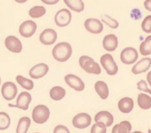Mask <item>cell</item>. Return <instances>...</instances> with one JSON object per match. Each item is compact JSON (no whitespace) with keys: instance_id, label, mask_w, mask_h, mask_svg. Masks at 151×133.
Returning <instances> with one entry per match:
<instances>
[{"instance_id":"obj_1","label":"cell","mask_w":151,"mask_h":133,"mask_svg":"<svg viewBox=\"0 0 151 133\" xmlns=\"http://www.w3.org/2000/svg\"><path fill=\"white\" fill-rule=\"evenodd\" d=\"M73 55V48L69 42L62 41L54 46L52 49V56L58 62L64 63L70 59Z\"/></svg>"},{"instance_id":"obj_2","label":"cell","mask_w":151,"mask_h":133,"mask_svg":"<svg viewBox=\"0 0 151 133\" xmlns=\"http://www.w3.org/2000/svg\"><path fill=\"white\" fill-rule=\"evenodd\" d=\"M79 64L81 68L88 74L99 75L102 72L100 64L96 63L91 56H88L86 55L81 56L79 58Z\"/></svg>"},{"instance_id":"obj_3","label":"cell","mask_w":151,"mask_h":133,"mask_svg":"<svg viewBox=\"0 0 151 133\" xmlns=\"http://www.w3.org/2000/svg\"><path fill=\"white\" fill-rule=\"evenodd\" d=\"M100 64L109 76H115L119 72V66L114 57L110 53L104 54L100 58Z\"/></svg>"},{"instance_id":"obj_4","label":"cell","mask_w":151,"mask_h":133,"mask_svg":"<svg viewBox=\"0 0 151 133\" xmlns=\"http://www.w3.org/2000/svg\"><path fill=\"white\" fill-rule=\"evenodd\" d=\"M50 109L45 105H37L32 112V119L35 124H45L50 118Z\"/></svg>"},{"instance_id":"obj_5","label":"cell","mask_w":151,"mask_h":133,"mask_svg":"<svg viewBox=\"0 0 151 133\" xmlns=\"http://www.w3.org/2000/svg\"><path fill=\"white\" fill-rule=\"evenodd\" d=\"M139 53L134 47H127L120 52V61L127 65L134 64L137 62Z\"/></svg>"},{"instance_id":"obj_6","label":"cell","mask_w":151,"mask_h":133,"mask_svg":"<svg viewBox=\"0 0 151 133\" xmlns=\"http://www.w3.org/2000/svg\"><path fill=\"white\" fill-rule=\"evenodd\" d=\"M72 12L69 9L64 8V9H60L59 11H57V13L55 14L54 17V21L55 24L59 26V27H65L67 26L71 21H72Z\"/></svg>"},{"instance_id":"obj_7","label":"cell","mask_w":151,"mask_h":133,"mask_svg":"<svg viewBox=\"0 0 151 133\" xmlns=\"http://www.w3.org/2000/svg\"><path fill=\"white\" fill-rule=\"evenodd\" d=\"M85 29L93 34H99L104 31V23L96 18H88L84 22Z\"/></svg>"},{"instance_id":"obj_8","label":"cell","mask_w":151,"mask_h":133,"mask_svg":"<svg viewBox=\"0 0 151 133\" xmlns=\"http://www.w3.org/2000/svg\"><path fill=\"white\" fill-rule=\"evenodd\" d=\"M36 30H37V24L33 20L23 21L19 27V33L24 38L32 37L36 32Z\"/></svg>"},{"instance_id":"obj_9","label":"cell","mask_w":151,"mask_h":133,"mask_svg":"<svg viewBox=\"0 0 151 133\" xmlns=\"http://www.w3.org/2000/svg\"><path fill=\"white\" fill-rule=\"evenodd\" d=\"M32 96L28 92H22L17 97V102L15 105L9 103L8 106L11 108H17L21 110H27L29 108V104L31 103Z\"/></svg>"},{"instance_id":"obj_10","label":"cell","mask_w":151,"mask_h":133,"mask_svg":"<svg viewBox=\"0 0 151 133\" xmlns=\"http://www.w3.org/2000/svg\"><path fill=\"white\" fill-rule=\"evenodd\" d=\"M17 93H18V88L13 82L7 81L2 85L1 94H2V96L4 100L12 101V100L15 99Z\"/></svg>"},{"instance_id":"obj_11","label":"cell","mask_w":151,"mask_h":133,"mask_svg":"<svg viewBox=\"0 0 151 133\" xmlns=\"http://www.w3.org/2000/svg\"><path fill=\"white\" fill-rule=\"evenodd\" d=\"M91 117L88 113H79L73 118V127L83 130L88 128L91 124Z\"/></svg>"},{"instance_id":"obj_12","label":"cell","mask_w":151,"mask_h":133,"mask_svg":"<svg viewBox=\"0 0 151 133\" xmlns=\"http://www.w3.org/2000/svg\"><path fill=\"white\" fill-rule=\"evenodd\" d=\"M65 81L66 85H68L71 88L77 92H82L85 89L84 81L74 74H67L65 76Z\"/></svg>"},{"instance_id":"obj_13","label":"cell","mask_w":151,"mask_h":133,"mask_svg":"<svg viewBox=\"0 0 151 133\" xmlns=\"http://www.w3.org/2000/svg\"><path fill=\"white\" fill-rule=\"evenodd\" d=\"M58 39V33L52 28L44 29L39 35V40L43 45H52Z\"/></svg>"},{"instance_id":"obj_14","label":"cell","mask_w":151,"mask_h":133,"mask_svg":"<svg viewBox=\"0 0 151 133\" xmlns=\"http://www.w3.org/2000/svg\"><path fill=\"white\" fill-rule=\"evenodd\" d=\"M5 48L12 53H20L22 51V43L19 38L14 35H9L4 40Z\"/></svg>"},{"instance_id":"obj_15","label":"cell","mask_w":151,"mask_h":133,"mask_svg":"<svg viewBox=\"0 0 151 133\" xmlns=\"http://www.w3.org/2000/svg\"><path fill=\"white\" fill-rule=\"evenodd\" d=\"M151 67V58L149 56L143 57L134 64L132 67V72L134 75H139L148 72Z\"/></svg>"},{"instance_id":"obj_16","label":"cell","mask_w":151,"mask_h":133,"mask_svg":"<svg viewBox=\"0 0 151 133\" xmlns=\"http://www.w3.org/2000/svg\"><path fill=\"white\" fill-rule=\"evenodd\" d=\"M49 72V66L44 63H40L33 66L29 71L30 78L34 79H39L43 78Z\"/></svg>"},{"instance_id":"obj_17","label":"cell","mask_w":151,"mask_h":133,"mask_svg":"<svg viewBox=\"0 0 151 133\" xmlns=\"http://www.w3.org/2000/svg\"><path fill=\"white\" fill-rule=\"evenodd\" d=\"M119 47V38L114 34H107L103 40V48L108 52H113Z\"/></svg>"},{"instance_id":"obj_18","label":"cell","mask_w":151,"mask_h":133,"mask_svg":"<svg viewBox=\"0 0 151 133\" xmlns=\"http://www.w3.org/2000/svg\"><path fill=\"white\" fill-rule=\"evenodd\" d=\"M95 122L104 123L107 127H110L113 124L114 117L111 112L106 111V110H102V111H99L95 116Z\"/></svg>"},{"instance_id":"obj_19","label":"cell","mask_w":151,"mask_h":133,"mask_svg":"<svg viewBox=\"0 0 151 133\" xmlns=\"http://www.w3.org/2000/svg\"><path fill=\"white\" fill-rule=\"evenodd\" d=\"M119 109L123 114H128L132 112L134 107V100L131 97H123L119 101L118 103Z\"/></svg>"},{"instance_id":"obj_20","label":"cell","mask_w":151,"mask_h":133,"mask_svg":"<svg viewBox=\"0 0 151 133\" xmlns=\"http://www.w3.org/2000/svg\"><path fill=\"white\" fill-rule=\"evenodd\" d=\"M95 90H96V94H98V96L102 100H106L109 97L110 90H109V87L106 84V82H104L103 80L96 81L95 84Z\"/></svg>"},{"instance_id":"obj_21","label":"cell","mask_w":151,"mask_h":133,"mask_svg":"<svg viewBox=\"0 0 151 133\" xmlns=\"http://www.w3.org/2000/svg\"><path fill=\"white\" fill-rule=\"evenodd\" d=\"M64 3L69 8V10L75 12H81L85 9V4L83 0H64Z\"/></svg>"},{"instance_id":"obj_22","label":"cell","mask_w":151,"mask_h":133,"mask_svg":"<svg viewBox=\"0 0 151 133\" xmlns=\"http://www.w3.org/2000/svg\"><path fill=\"white\" fill-rule=\"evenodd\" d=\"M138 106L144 110H148L151 109V95H149L145 93H141L138 94L137 98Z\"/></svg>"},{"instance_id":"obj_23","label":"cell","mask_w":151,"mask_h":133,"mask_svg":"<svg viewBox=\"0 0 151 133\" xmlns=\"http://www.w3.org/2000/svg\"><path fill=\"white\" fill-rule=\"evenodd\" d=\"M65 94H66L65 89L62 87H59V86L53 87L50 91V98L56 102H58V101H61L62 99H64L65 96Z\"/></svg>"},{"instance_id":"obj_24","label":"cell","mask_w":151,"mask_h":133,"mask_svg":"<svg viewBox=\"0 0 151 133\" xmlns=\"http://www.w3.org/2000/svg\"><path fill=\"white\" fill-rule=\"evenodd\" d=\"M131 132H132L131 123L129 121H122L112 128L111 133H131Z\"/></svg>"},{"instance_id":"obj_25","label":"cell","mask_w":151,"mask_h":133,"mask_svg":"<svg viewBox=\"0 0 151 133\" xmlns=\"http://www.w3.org/2000/svg\"><path fill=\"white\" fill-rule=\"evenodd\" d=\"M31 124V120L27 117H21L19 122L16 128V133H27Z\"/></svg>"},{"instance_id":"obj_26","label":"cell","mask_w":151,"mask_h":133,"mask_svg":"<svg viewBox=\"0 0 151 133\" xmlns=\"http://www.w3.org/2000/svg\"><path fill=\"white\" fill-rule=\"evenodd\" d=\"M16 81H17V83H18L22 88H24V89H26V90H27V91L33 90L34 86H35L32 79H27V78L21 76V75H18V76L16 77Z\"/></svg>"},{"instance_id":"obj_27","label":"cell","mask_w":151,"mask_h":133,"mask_svg":"<svg viewBox=\"0 0 151 133\" xmlns=\"http://www.w3.org/2000/svg\"><path fill=\"white\" fill-rule=\"evenodd\" d=\"M140 53L143 56L151 55V35L146 37V39L140 45Z\"/></svg>"},{"instance_id":"obj_28","label":"cell","mask_w":151,"mask_h":133,"mask_svg":"<svg viewBox=\"0 0 151 133\" xmlns=\"http://www.w3.org/2000/svg\"><path fill=\"white\" fill-rule=\"evenodd\" d=\"M45 13H46V9H45V7H43L42 5H35V6L32 7L28 11L29 16L33 19H39V18L44 16Z\"/></svg>"},{"instance_id":"obj_29","label":"cell","mask_w":151,"mask_h":133,"mask_svg":"<svg viewBox=\"0 0 151 133\" xmlns=\"http://www.w3.org/2000/svg\"><path fill=\"white\" fill-rule=\"evenodd\" d=\"M101 21L104 24H106L108 26H110L111 29H117L119 26V23L117 19H113L112 17L107 15V14H103L101 16Z\"/></svg>"},{"instance_id":"obj_30","label":"cell","mask_w":151,"mask_h":133,"mask_svg":"<svg viewBox=\"0 0 151 133\" xmlns=\"http://www.w3.org/2000/svg\"><path fill=\"white\" fill-rule=\"evenodd\" d=\"M11 124V118L5 112H0V131H4L9 128Z\"/></svg>"},{"instance_id":"obj_31","label":"cell","mask_w":151,"mask_h":133,"mask_svg":"<svg viewBox=\"0 0 151 133\" xmlns=\"http://www.w3.org/2000/svg\"><path fill=\"white\" fill-rule=\"evenodd\" d=\"M107 132V126L101 122H96L92 127L90 133H106Z\"/></svg>"},{"instance_id":"obj_32","label":"cell","mask_w":151,"mask_h":133,"mask_svg":"<svg viewBox=\"0 0 151 133\" xmlns=\"http://www.w3.org/2000/svg\"><path fill=\"white\" fill-rule=\"evenodd\" d=\"M142 29L146 34H151V15H148L144 18L142 22Z\"/></svg>"},{"instance_id":"obj_33","label":"cell","mask_w":151,"mask_h":133,"mask_svg":"<svg viewBox=\"0 0 151 133\" xmlns=\"http://www.w3.org/2000/svg\"><path fill=\"white\" fill-rule=\"evenodd\" d=\"M137 89L141 92H144V93H147L149 94L150 95H151V89L149 88L148 87V84L145 80L143 79H141L138 83H137Z\"/></svg>"},{"instance_id":"obj_34","label":"cell","mask_w":151,"mask_h":133,"mask_svg":"<svg viewBox=\"0 0 151 133\" xmlns=\"http://www.w3.org/2000/svg\"><path fill=\"white\" fill-rule=\"evenodd\" d=\"M53 133H71V132H70V131L68 130V128H67V127H65V125L59 124V125H57V126L54 128Z\"/></svg>"},{"instance_id":"obj_35","label":"cell","mask_w":151,"mask_h":133,"mask_svg":"<svg viewBox=\"0 0 151 133\" xmlns=\"http://www.w3.org/2000/svg\"><path fill=\"white\" fill-rule=\"evenodd\" d=\"M43 4H48V5H54L59 2V0H41Z\"/></svg>"},{"instance_id":"obj_36","label":"cell","mask_w":151,"mask_h":133,"mask_svg":"<svg viewBox=\"0 0 151 133\" xmlns=\"http://www.w3.org/2000/svg\"><path fill=\"white\" fill-rule=\"evenodd\" d=\"M144 8L151 12V0H145L144 1Z\"/></svg>"},{"instance_id":"obj_37","label":"cell","mask_w":151,"mask_h":133,"mask_svg":"<svg viewBox=\"0 0 151 133\" xmlns=\"http://www.w3.org/2000/svg\"><path fill=\"white\" fill-rule=\"evenodd\" d=\"M147 81H148V84L151 87V71H150L147 74Z\"/></svg>"},{"instance_id":"obj_38","label":"cell","mask_w":151,"mask_h":133,"mask_svg":"<svg viewBox=\"0 0 151 133\" xmlns=\"http://www.w3.org/2000/svg\"><path fill=\"white\" fill-rule=\"evenodd\" d=\"M16 3H18V4H24V3H26L27 0H14Z\"/></svg>"},{"instance_id":"obj_39","label":"cell","mask_w":151,"mask_h":133,"mask_svg":"<svg viewBox=\"0 0 151 133\" xmlns=\"http://www.w3.org/2000/svg\"><path fill=\"white\" fill-rule=\"evenodd\" d=\"M131 133H142V132H139V131H136V132H131Z\"/></svg>"},{"instance_id":"obj_40","label":"cell","mask_w":151,"mask_h":133,"mask_svg":"<svg viewBox=\"0 0 151 133\" xmlns=\"http://www.w3.org/2000/svg\"><path fill=\"white\" fill-rule=\"evenodd\" d=\"M148 133H151V129H150V130L148 131Z\"/></svg>"},{"instance_id":"obj_41","label":"cell","mask_w":151,"mask_h":133,"mask_svg":"<svg viewBox=\"0 0 151 133\" xmlns=\"http://www.w3.org/2000/svg\"><path fill=\"white\" fill-rule=\"evenodd\" d=\"M0 85H1V78H0Z\"/></svg>"},{"instance_id":"obj_42","label":"cell","mask_w":151,"mask_h":133,"mask_svg":"<svg viewBox=\"0 0 151 133\" xmlns=\"http://www.w3.org/2000/svg\"><path fill=\"white\" fill-rule=\"evenodd\" d=\"M36 133H39V132H36Z\"/></svg>"}]
</instances>
